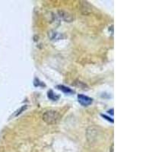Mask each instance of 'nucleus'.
Returning a JSON list of instances; mask_svg holds the SVG:
<instances>
[{"instance_id": "obj_6", "label": "nucleus", "mask_w": 152, "mask_h": 152, "mask_svg": "<svg viewBox=\"0 0 152 152\" xmlns=\"http://www.w3.org/2000/svg\"><path fill=\"white\" fill-rule=\"evenodd\" d=\"M101 116H102V117H104V118H105V119H107V121L110 122V123H114L113 119H111V118H110L109 116H106V115H104V114H101Z\"/></svg>"}, {"instance_id": "obj_4", "label": "nucleus", "mask_w": 152, "mask_h": 152, "mask_svg": "<svg viewBox=\"0 0 152 152\" xmlns=\"http://www.w3.org/2000/svg\"><path fill=\"white\" fill-rule=\"evenodd\" d=\"M59 14H60V16L64 19L65 21H68V22H71L73 20V18L71 15H69L68 13L64 12H59Z\"/></svg>"}, {"instance_id": "obj_7", "label": "nucleus", "mask_w": 152, "mask_h": 152, "mask_svg": "<svg viewBox=\"0 0 152 152\" xmlns=\"http://www.w3.org/2000/svg\"><path fill=\"white\" fill-rule=\"evenodd\" d=\"M113 149H114V145H113H113H111V148H110V152H113Z\"/></svg>"}, {"instance_id": "obj_1", "label": "nucleus", "mask_w": 152, "mask_h": 152, "mask_svg": "<svg viewBox=\"0 0 152 152\" xmlns=\"http://www.w3.org/2000/svg\"><path fill=\"white\" fill-rule=\"evenodd\" d=\"M42 119L47 124L55 125L59 123L61 119V116L58 111L50 110L46 111L43 113Z\"/></svg>"}, {"instance_id": "obj_2", "label": "nucleus", "mask_w": 152, "mask_h": 152, "mask_svg": "<svg viewBox=\"0 0 152 152\" xmlns=\"http://www.w3.org/2000/svg\"><path fill=\"white\" fill-rule=\"evenodd\" d=\"M78 101L81 106L83 107H88L93 103V99L84 94H78Z\"/></svg>"}, {"instance_id": "obj_8", "label": "nucleus", "mask_w": 152, "mask_h": 152, "mask_svg": "<svg viewBox=\"0 0 152 152\" xmlns=\"http://www.w3.org/2000/svg\"><path fill=\"white\" fill-rule=\"evenodd\" d=\"M110 114H111V115H112V116H113V109H111L110 110Z\"/></svg>"}, {"instance_id": "obj_5", "label": "nucleus", "mask_w": 152, "mask_h": 152, "mask_svg": "<svg viewBox=\"0 0 152 152\" xmlns=\"http://www.w3.org/2000/svg\"><path fill=\"white\" fill-rule=\"evenodd\" d=\"M47 95H48V97L53 101H56L59 99V95H57L56 94L54 93L53 91H49L48 93H47Z\"/></svg>"}, {"instance_id": "obj_3", "label": "nucleus", "mask_w": 152, "mask_h": 152, "mask_svg": "<svg viewBox=\"0 0 152 152\" xmlns=\"http://www.w3.org/2000/svg\"><path fill=\"white\" fill-rule=\"evenodd\" d=\"M56 88H58L59 90L62 91L63 93L66 94H70L74 93V91L72 90L71 88H68V87H66V86H64V85H58Z\"/></svg>"}]
</instances>
